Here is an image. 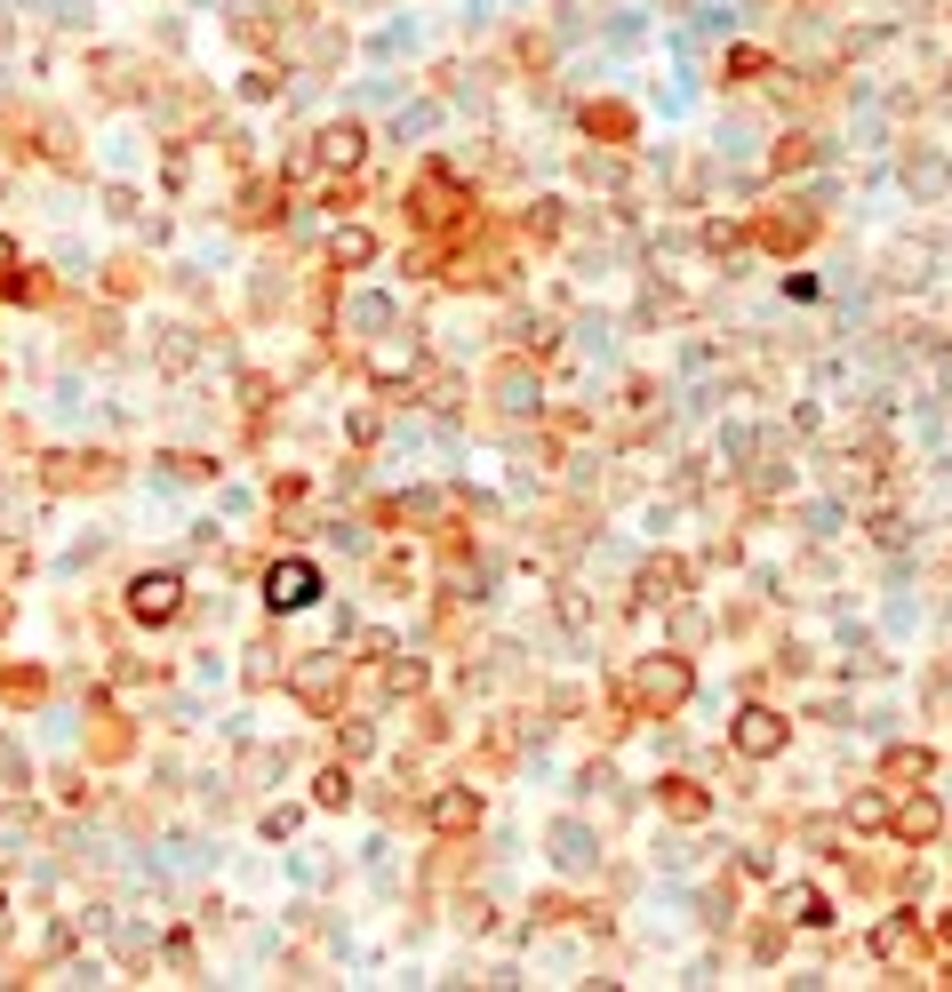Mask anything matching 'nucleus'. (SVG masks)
<instances>
[{
	"label": "nucleus",
	"instance_id": "f8f14e48",
	"mask_svg": "<svg viewBox=\"0 0 952 992\" xmlns=\"http://www.w3.org/2000/svg\"><path fill=\"white\" fill-rule=\"evenodd\" d=\"M17 264V241H9V232H0V272H9Z\"/></svg>",
	"mask_w": 952,
	"mask_h": 992
},
{
	"label": "nucleus",
	"instance_id": "39448f33",
	"mask_svg": "<svg viewBox=\"0 0 952 992\" xmlns=\"http://www.w3.org/2000/svg\"><path fill=\"white\" fill-rule=\"evenodd\" d=\"M640 689H649V704L689 697V665H649V672H640Z\"/></svg>",
	"mask_w": 952,
	"mask_h": 992
},
{
	"label": "nucleus",
	"instance_id": "423d86ee",
	"mask_svg": "<svg viewBox=\"0 0 952 992\" xmlns=\"http://www.w3.org/2000/svg\"><path fill=\"white\" fill-rule=\"evenodd\" d=\"M328 257H336V264H368V257H377V241H368L360 224H336V232H328Z\"/></svg>",
	"mask_w": 952,
	"mask_h": 992
},
{
	"label": "nucleus",
	"instance_id": "20e7f679",
	"mask_svg": "<svg viewBox=\"0 0 952 992\" xmlns=\"http://www.w3.org/2000/svg\"><path fill=\"white\" fill-rule=\"evenodd\" d=\"M481 825V801L464 793V784H449V793H432V833H464Z\"/></svg>",
	"mask_w": 952,
	"mask_h": 992
},
{
	"label": "nucleus",
	"instance_id": "0eeeda50",
	"mask_svg": "<svg viewBox=\"0 0 952 992\" xmlns=\"http://www.w3.org/2000/svg\"><path fill=\"white\" fill-rule=\"evenodd\" d=\"M360 145H368V136L345 121V128H328V136H321V160H328V168H353V160H360Z\"/></svg>",
	"mask_w": 952,
	"mask_h": 992
},
{
	"label": "nucleus",
	"instance_id": "f257e3e1",
	"mask_svg": "<svg viewBox=\"0 0 952 992\" xmlns=\"http://www.w3.org/2000/svg\"><path fill=\"white\" fill-rule=\"evenodd\" d=\"M264 601L281 608V617H289V608H313L321 601V568L313 561H272L264 568Z\"/></svg>",
	"mask_w": 952,
	"mask_h": 992
},
{
	"label": "nucleus",
	"instance_id": "f03ea898",
	"mask_svg": "<svg viewBox=\"0 0 952 992\" xmlns=\"http://www.w3.org/2000/svg\"><path fill=\"white\" fill-rule=\"evenodd\" d=\"M128 608H136V625H168V617L185 608V585H177L168 568H145V576L128 585Z\"/></svg>",
	"mask_w": 952,
	"mask_h": 992
},
{
	"label": "nucleus",
	"instance_id": "7ed1b4c3",
	"mask_svg": "<svg viewBox=\"0 0 952 992\" xmlns=\"http://www.w3.org/2000/svg\"><path fill=\"white\" fill-rule=\"evenodd\" d=\"M736 752H753V761H768V752H785V721H776L768 704L736 712Z\"/></svg>",
	"mask_w": 952,
	"mask_h": 992
},
{
	"label": "nucleus",
	"instance_id": "9b49d317",
	"mask_svg": "<svg viewBox=\"0 0 952 992\" xmlns=\"http://www.w3.org/2000/svg\"><path fill=\"white\" fill-rule=\"evenodd\" d=\"M649 593H657V601H672V593H680V568H672V561H665V568H649Z\"/></svg>",
	"mask_w": 952,
	"mask_h": 992
},
{
	"label": "nucleus",
	"instance_id": "9d476101",
	"mask_svg": "<svg viewBox=\"0 0 952 992\" xmlns=\"http://www.w3.org/2000/svg\"><path fill=\"white\" fill-rule=\"evenodd\" d=\"M313 801H321V808H345V801H353V776H345V769H328V776L313 784Z\"/></svg>",
	"mask_w": 952,
	"mask_h": 992
},
{
	"label": "nucleus",
	"instance_id": "6e6552de",
	"mask_svg": "<svg viewBox=\"0 0 952 992\" xmlns=\"http://www.w3.org/2000/svg\"><path fill=\"white\" fill-rule=\"evenodd\" d=\"M785 912H793V920H808V929H825V920H833L816 888H785Z\"/></svg>",
	"mask_w": 952,
	"mask_h": 992
},
{
	"label": "nucleus",
	"instance_id": "1a4fd4ad",
	"mask_svg": "<svg viewBox=\"0 0 952 992\" xmlns=\"http://www.w3.org/2000/svg\"><path fill=\"white\" fill-rule=\"evenodd\" d=\"M553 857L576 873V865H593V848H585V833H576V825H561V833H553Z\"/></svg>",
	"mask_w": 952,
	"mask_h": 992
}]
</instances>
